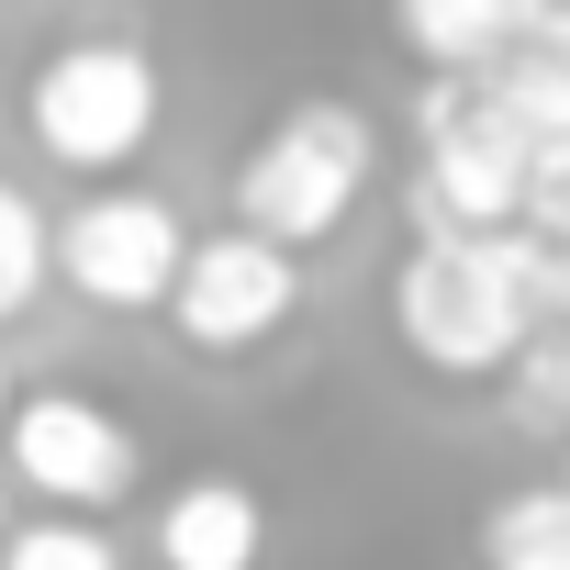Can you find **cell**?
<instances>
[{"label":"cell","mask_w":570,"mask_h":570,"mask_svg":"<svg viewBox=\"0 0 570 570\" xmlns=\"http://www.w3.org/2000/svg\"><path fill=\"white\" fill-rule=\"evenodd\" d=\"M157 314L179 325L190 358H246V347H268L279 325L303 314V257L268 246V235H246V224L190 235V257H179V279H168Z\"/></svg>","instance_id":"5b68a950"},{"label":"cell","mask_w":570,"mask_h":570,"mask_svg":"<svg viewBox=\"0 0 570 570\" xmlns=\"http://www.w3.org/2000/svg\"><path fill=\"white\" fill-rule=\"evenodd\" d=\"M46 257L79 303L101 314H157L168 303V279L190 257V224L157 202V190H90L68 224H46Z\"/></svg>","instance_id":"8992f818"},{"label":"cell","mask_w":570,"mask_h":570,"mask_svg":"<svg viewBox=\"0 0 570 570\" xmlns=\"http://www.w3.org/2000/svg\"><path fill=\"white\" fill-rule=\"evenodd\" d=\"M0 459H12L23 492H46L57 514H101L135 492V425L90 392H12V425H0Z\"/></svg>","instance_id":"52a82bcc"},{"label":"cell","mask_w":570,"mask_h":570,"mask_svg":"<svg viewBox=\"0 0 570 570\" xmlns=\"http://www.w3.org/2000/svg\"><path fill=\"white\" fill-rule=\"evenodd\" d=\"M381 179V124L358 101H292L246 157H235V224L268 246H325Z\"/></svg>","instance_id":"7a4b0ae2"},{"label":"cell","mask_w":570,"mask_h":570,"mask_svg":"<svg viewBox=\"0 0 570 570\" xmlns=\"http://www.w3.org/2000/svg\"><path fill=\"white\" fill-rule=\"evenodd\" d=\"M257 559H268V503L246 481L202 470L157 503V570H257Z\"/></svg>","instance_id":"9c48e42d"},{"label":"cell","mask_w":570,"mask_h":570,"mask_svg":"<svg viewBox=\"0 0 570 570\" xmlns=\"http://www.w3.org/2000/svg\"><path fill=\"white\" fill-rule=\"evenodd\" d=\"M0 537H12V503H0Z\"/></svg>","instance_id":"e0dca14e"},{"label":"cell","mask_w":570,"mask_h":570,"mask_svg":"<svg viewBox=\"0 0 570 570\" xmlns=\"http://www.w3.org/2000/svg\"><path fill=\"white\" fill-rule=\"evenodd\" d=\"M481 90H492V112L537 146V135H570V12H548L503 68H481Z\"/></svg>","instance_id":"30bf717a"},{"label":"cell","mask_w":570,"mask_h":570,"mask_svg":"<svg viewBox=\"0 0 570 570\" xmlns=\"http://www.w3.org/2000/svg\"><path fill=\"white\" fill-rule=\"evenodd\" d=\"M157 112H168V79H157V57H146L135 35H79V46H57V57L23 79L35 146H46L57 168H79V179L135 168V157L157 146Z\"/></svg>","instance_id":"3957f363"},{"label":"cell","mask_w":570,"mask_h":570,"mask_svg":"<svg viewBox=\"0 0 570 570\" xmlns=\"http://www.w3.org/2000/svg\"><path fill=\"white\" fill-rule=\"evenodd\" d=\"M46 268H57V257H46V213H35L12 179H0V325H12V314L46 292Z\"/></svg>","instance_id":"5bb4252c"},{"label":"cell","mask_w":570,"mask_h":570,"mask_svg":"<svg viewBox=\"0 0 570 570\" xmlns=\"http://www.w3.org/2000/svg\"><path fill=\"white\" fill-rule=\"evenodd\" d=\"M514 235H537V246H559V257H570V135H537V146H525Z\"/></svg>","instance_id":"4fadbf2b"},{"label":"cell","mask_w":570,"mask_h":570,"mask_svg":"<svg viewBox=\"0 0 570 570\" xmlns=\"http://www.w3.org/2000/svg\"><path fill=\"white\" fill-rule=\"evenodd\" d=\"M537 325H570V257L537 235H414L392 268V336L436 381H503Z\"/></svg>","instance_id":"6da1fadb"},{"label":"cell","mask_w":570,"mask_h":570,"mask_svg":"<svg viewBox=\"0 0 570 570\" xmlns=\"http://www.w3.org/2000/svg\"><path fill=\"white\" fill-rule=\"evenodd\" d=\"M481 559L492 570H570V492L537 481V492H503L481 514Z\"/></svg>","instance_id":"8fae6325"},{"label":"cell","mask_w":570,"mask_h":570,"mask_svg":"<svg viewBox=\"0 0 570 570\" xmlns=\"http://www.w3.org/2000/svg\"><path fill=\"white\" fill-rule=\"evenodd\" d=\"M548 12H559V0H392V35H403V57H414L425 79H481V68H503Z\"/></svg>","instance_id":"ba28073f"},{"label":"cell","mask_w":570,"mask_h":570,"mask_svg":"<svg viewBox=\"0 0 570 570\" xmlns=\"http://www.w3.org/2000/svg\"><path fill=\"white\" fill-rule=\"evenodd\" d=\"M559 492H570V470H559Z\"/></svg>","instance_id":"ac0fdd59"},{"label":"cell","mask_w":570,"mask_h":570,"mask_svg":"<svg viewBox=\"0 0 570 570\" xmlns=\"http://www.w3.org/2000/svg\"><path fill=\"white\" fill-rule=\"evenodd\" d=\"M0 570H124V548L90 514H35V525L0 537Z\"/></svg>","instance_id":"7c38bea8"},{"label":"cell","mask_w":570,"mask_h":570,"mask_svg":"<svg viewBox=\"0 0 570 570\" xmlns=\"http://www.w3.org/2000/svg\"><path fill=\"white\" fill-rule=\"evenodd\" d=\"M503 381H514V414H525V425H559V436H570V325H537Z\"/></svg>","instance_id":"9a60e30c"},{"label":"cell","mask_w":570,"mask_h":570,"mask_svg":"<svg viewBox=\"0 0 570 570\" xmlns=\"http://www.w3.org/2000/svg\"><path fill=\"white\" fill-rule=\"evenodd\" d=\"M414 235H503L525 190V135L492 112L481 79H425L414 101Z\"/></svg>","instance_id":"277c9868"},{"label":"cell","mask_w":570,"mask_h":570,"mask_svg":"<svg viewBox=\"0 0 570 570\" xmlns=\"http://www.w3.org/2000/svg\"><path fill=\"white\" fill-rule=\"evenodd\" d=\"M0 425H12V370H0Z\"/></svg>","instance_id":"2e32d148"}]
</instances>
